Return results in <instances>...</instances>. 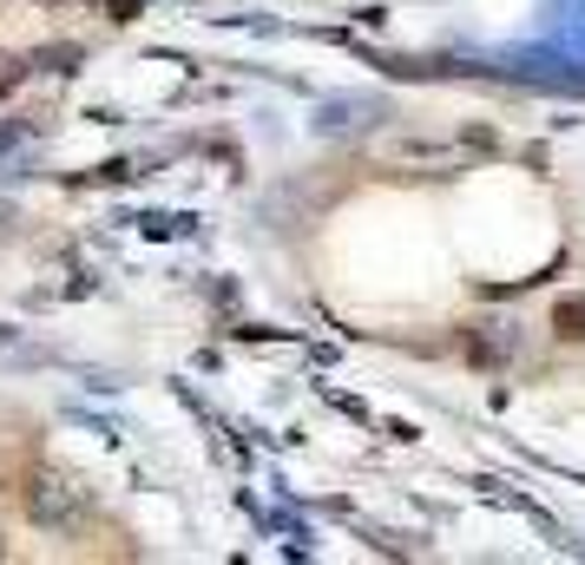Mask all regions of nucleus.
I'll use <instances>...</instances> for the list:
<instances>
[{
    "label": "nucleus",
    "mask_w": 585,
    "mask_h": 565,
    "mask_svg": "<svg viewBox=\"0 0 585 565\" xmlns=\"http://www.w3.org/2000/svg\"><path fill=\"white\" fill-rule=\"evenodd\" d=\"M33 66H40V72H72V66H79V46H40Z\"/></svg>",
    "instance_id": "obj_3"
},
{
    "label": "nucleus",
    "mask_w": 585,
    "mask_h": 565,
    "mask_svg": "<svg viewBox=\"0 0 585 565\" xmlns=\"http://www.w3.org/2000/svg\"><path fill=\"white\" fill-rule=\"evenodd\" d=\"M553 336H560V342H585V296H566V303L553 309Z\"/></svg>",
    "instance_id": "obj_2"
},
{
    "label": "nucleus",
    "mask_w": 585,
    "mask_h": 565,
    "mask_svg": "<svg viewBox=\"0 0 585 565\" xmlns=\"http://www.w3.org/2000/svg\"><path fill=\"white\" fill-rule=\"evenodd\" d=\"M105 13H112V20H132V13H138V0H105Z\"/></svg>",
    "instance_id": "obj_5"
},
{
    "label": "nucleus",
    "mask_w": 585,
    "mask_h": 565,
    "mask_svg": "<svg viewBox=\"0 0 585 565\" xmlns=\"http://www.w3.org/2000/svg\"><path fill=\"white\" fill-rule=\"evenodd\" d=\"M20 79H26V66H20V59H13V53L0 46V99H7V92H13Z\"/></svg>",
    "instance_id": "obj_4"
},
{
    "label": "nucleus",
    "mask_w": 585,
    "mask_h": 565,
    "mask_svg": "<svg viewBox=\"0 0 585 565\" xmlns=\"http://www.w3.org/2000/svg\"><path fill=\"white\" fill-rule=\"evenodd\" d=\"M33 520L40 527H72L79 520V500L66 494V481H40L33 487Z\"/></svg>",
    "instance_id": "obj_1"
}]
</instances>
